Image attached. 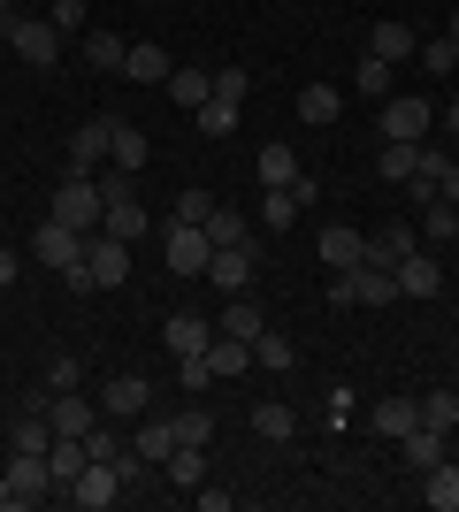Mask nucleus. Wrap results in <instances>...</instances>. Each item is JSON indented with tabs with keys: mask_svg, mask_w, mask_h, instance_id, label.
Masks as SVG:
<instances>
[{
	"mask_svg": "<svg viewBox=\"0 0 459 512\" xmlns=\"http://www.w3.org/2000/svg\"><path fill=\"white\" fill-rule=\"evenodd\" d=\"M8 512H31L46 505V497H62V482H54V467H46V451H8Z\"/></svg>",
	"mask_w": 459,
	"mask_h": 512,
	"instance_id": "obj_1",
	"label": "nucleus"
},
{
	"mask_svg": "<svg viewBox=\"0 0 459 512\" xmlns=\"http://www.w3.org/2000/svg\"><path fill=\"white\" fill-rule=\"evenodd\" d=\"M375 169H383V184H414V146H383Z\"/></svg>",
	"mask_w": 459,
	"mask_h": 512,
	"instance_id": "obj_44",
	"label": "nucleus"
},
{
	"mask_svg": "<svg viewBox=\"0 0 459 512\" xmlns=\"http://www.w3.org/2000/svg\"><path fill=\"white\" fill-rule=\"evenodd\" d=\"M368 54H375V62H414V54H421V39H414V23H375V31H368Z\"/></svg>",
	"mask_w": 459,
	"mask_h": 512,
	"instance_id": "obj_20",
	"label": "nucleus"
},
{
	"mask_svg": "<svg viewBox=\"0 0 459 512\" xmlns=\"http://www.w3.org/2000/svg\"><path fill=\"white\" fill-rule=\"evenodd\" d=\"M245 92H253V77H245L238 62H222V69H215V100H238V107H245Z\"/></svg>",
	"mask_w": 459,
	"mask_h": 512,
	"instance_id": "obj_46",
	"label": "nucleus"
},
{
	"mask_svg": "<svg viewBox=\"0 0 459 512\" xmlns=\"http://www.w3.org/2000/svg\"><path fill=\"white\" fill-rule=\"evenodd\" d=\"M169 100L199 115V107L215 100V69H169Z\"/></svg>",
	"mask_w": 459,
	"mask_h": 512,
	"instance_id": "obj_22",
	"label": "nucleus"
},
{
	"mask_svg": "<svg viewBox=\"0 0 459 512\" xmlns=\"http://www.w3.org/2000/svg\"><path fill=\"white\" fill-rule=\"evenodd\" d=\"M352 92H360V100H391V62L360 54V69H352Z\"/></svg>",
	"mask_w": 459,
	"mask_h": 512,
	"instance_id": "obj_36",
	"label": "nucleus"
},
{
	"mask_svg": "<svg viewBox=\"0 0 459 512\" xmlns=\"http://www.w3.org/2000/svg\"><path fill=\"white\" fill-rule=\"evenodd\" d=\"M314 253H322V268L337 276V268H360V260H368V237L345 230V222H329V230L314 237Z\"/></svg>",
	"mask_w": 459,
	"mask_h": 512,
	"instance_id": "obj_14",
	"label": "nucleus"
},
{
	"mask_svg": "<svg viewBox=\"0 0 459 512\" xmlns=\"http://www.w3.org/2000/svg\"><path fill=\"white\" fill-rule=\"evenodd\" d=\"M429 130H437V107L421 100V92L414 100H398V92L383 100V146H421Z\"/></svg>",
	"mask_w": 459,
	"mask_h": 512,
	"instance_id": "obj_4",
	"label": "nucleus"
},
{
	"mask_svg": "<svg viewBox=\"0 0 459 512\" xmlns=\"http://www.w3.org/2000/svg\"><path fill=\"white\" fill-rule=\"evenodd\" d=\"M100 230H108V237H123V245H138V237L153 230V214L138 207V192H123V199H108V207H100Z\"/></svg>",
	"mask_w": 459,
	"mask_h": 512,
	"instance_id": "obj_18",
	"label": "nucleus"
},
{
	"mask_svg": "<svg viewBox=\"0 0 459 512\" xmlns=\"http://www.w3.org/2000/svg\"><path fill=\"white\" fill-rule=\"evenodd\" d=\"M85 62H92V69H115V77H123V62H131V46L115 39V31H85Z\"/></svg>",
	"mask_w": 459,
	"mask_h": 512,
	"instance_id": "obj_33",
	"label": "nucleus"
},
{
	"mask_svg": "<svg viewBox=\"0 0 459 512\" xmlns=\"http://www.w3.org/2000/svg\"><path fill=\"white\" fill-rule=\"evenodd\" d=\"M23 16V8H16V0H0V31H8V23H16Z\"/></svg>",
	"mask_w": 459,
	"mask_h": 512,
	"instance_id": "obj_54",
	"label": "nucleus"
},
{
	"mask_svg": "<svg viewBox=\"0 0 459 512\" xmlns=\"http://www.w3.org/2000/svg\"><path fill=\"white\" fill-rule=\"evenodd\" d=\"M176 383H184V390H207L215 375H207V360H176Z\"/></svg>",
	"mask_w": 459,
	"mask_h": 512,
	"instance_id": "obj_50",
	"label": "nucleus"
},
{
	"mask_svg": "<svg viewBox=\"0 0 459 512\" xmlns=\"http://www.w3.org/2000/svg\"><path fill=\"white\" fill-rule=\"evenodd\" d=\"M421 428H444V436H452L459 428V390H429V398H421Z\"/></svg>",
	"mask_w": 459,
	"mask_h": 512,
	"instance_id": "obj_38",
	"label": "nucleus"
},
{
	"mask_svg": "<svg viewBox=\"0 0 459 512\" xmlns=\"http://www.w3.org/2000/svg\"><path fill=\"white\" fill-rule=\"evenodd\" d=\"M31 253H39L54 276H69V268L85 260V230H69V222H54V214H46L39 230H31Z\"/></svg>",
	"mask_w": 459,
	"mask_h": 512,
	"instance_id": "obj_7",
	"label": "nucleus"
},
{
	"mask_svg": "<svg viewBox=\"0 0 459 512\" xmlns=\"http://www.w3.org/2000/svg\"><path fill=\"white\" fill-rule=\"evenodd\" d=\"M414 62H421V69H459V46H452V39H421Z\"/></svg>",
	"mask_w": 459,
	"mask_h": 512,
	"instance_id": "obj_48",
	"label": "nucleus"
},
{
	"mask_svg": "<svg viewBox=\"0 0 459 512\" xmlns=\"http://www.w3.org/2000/svg\"><path fill=\"white\" fill-rule=\"evenodd\" d=\"M391 283H398V299H437L444 268H437V260H429V253H421V245H414V253H406V260H398V268H391Z\"/></svg>",
	"mask_w": 459,
	"mask_h": 512,
	"instance_id": "obj_15",
	"label": "nucleus"
},
{
	"mask_svg": "<svg viewBox=\"0 0 459 512\" xmlns=\"http://www.w3.org/2000/svg\"><path fill=\"white\" fill-rule=\"evenodd\" d=\"M54 390H85V367L69 360V352H62V360H46V398H54Z\"/></svg>",
	"mask_w": 459,
	"mask_h": 512,
	"instance_id": "obj_45",
	"label": "nucleus"
},
{
	"mask_svg": "<svg viewBox=\"0 0 459 512\" xmlns=\"http://www.w3.org/2000/svg\"><path fill=\"white\" fill-rule=\"evenodd\" d=\"M337 115H345V92H337V85H306V92H299V123L329 130Z\"/></svg>",
	"mask_w": 459,
	"mask_h": 512,
	"instance_id": "obj_25",
	"label": "nucleus"
},
{
	"mask_svg": "<svg viewBox=\"0 0 459 512\" xmlns=\"http://www.w3.org/2000/svg\"><path fill=\"white\" fill-rule=\"evenodd\" d=\"M306 199H314V184H306V176H299V184H268L261 222H268V230H291V222L306 214Z\"/></svg>",
	"mask_w": 459,
	"mask_h": 512,
	"instance_id": "obj_17",
	"label": "nucleus"
},
{
	"mask_svg": "<svg viewBox=\"0 0 459 512\" xmlns=\"http://www.w3.org/2000/svg\"><path fill=\"white\" fill-rule=\"evenodd\" d=\"M215 329H222V337H238V344H261V337H268V314L245 299V291H230V306H222Z\"/></svg>",
	"mask_w": 459,
	"mask_h": 512,
	"instance_id": "obj_19",
	"label": "nucleus"
},
{
	"mask_svg": "<svg viewBox=\"0 0 459 512\" xmlns=\"http://www.w3.org/2000/svg\"><path fill=\"white\" fill-rule=\"evenodd\" d=\"M0 39L16 46V54H23L31 69H54V62H62V46H69V39H62V31H54L46 16H16L8 31H0Z\"/></svg>",
	"mask_w": 459,
	"mask_h": 512,
	"instance_id": "obj_5",
	"label": "nucleus"
},
{
	"mask_svg": "<svg viewBox=\"0 0 459 512\" xmlns=\"http://www.w3.org/2000/svg\"><path fill=\"white\" fill-rule=\"evenodd\" d=\"M207 214H215V192H199V184L176 199V222H207Z\"/></svg>",
	"mask_w": 459,
	"mask_h": 512,
	"instance_id": "obj_49",
	"label": "nucleus"
},
{
	"mask_svg": "<svg viewBox=\"0 0 459 512\" xmlns=\"http://www.w3.org/2000/svg\"><path fill=\"white\" fill-rule=\"evenodd\" d=\"M437 199H444V207H459V161H452V169L437 176Z\"/></svg>",
	"mask_w": 459,
	"mask_h": 512,
	"instance_id": "obj_51",
	"label": "nucleus"
},
{
	"mask_svg": "<svg viewBox=\"0 0 459 512\" xmlns=\"http://www.w3.org/2000/svg\"><path fill=\"white\" fill-rule=\"evenodd\" d=\"M161 344H169V360H199V352L215 344V321H199V314H169V321H161Z\"/></svg>",
	"mask_w": 459,
	"mask_h": 512,
	"instance_id": "obj_13",
	"label": "nucleus"
},
{
	"mask_svg": "<svg viewBox=\"0 0 459 512\" xmlns=\"http://www.w3.org/2000/svg\"><path fill=\"white\" fill-rule=\"evenodd\" d=\"M398 444H406V467H414V474L444 467V428H406Z\"/></svg>",
	"mask_w": 459,
	"mask_h": 512,
	"instance_id": "obj_27",
	"label": "nucleus"
},
{
	"mask_svg": "<svg viewBox=\"0 0 459 512\" xmlns=\"http://www.w3.org/2000/svg\"><path fill=\"white\" fill-rule=\"evenodd\" d=\"M85 268H92V283H100V291L131 283V245H123V237H108V230H92V237H85Z\"/></svg>",
	"mask_w": 459,
	"mask_h": 512,
	"instance_id": "obj_8",
	"label": "nucleus"
},
{
	"mask_svg": "<svg viewBox=\"0 0 459 512\" xmlns=\"http://www.w3.org/2000/svg\"><path fill=\"white\" fill-rule=\"evenodd\" d=\"M46 23H54L62 39H85V0H54V8H46Z\"/></svg>",
	"mask_w": 459,
	"mask_h": 512,
	"instance_id": "obj_43",
	"label": "nucleus"
},
{
	"mask_svg": "<svg viewBox=\"0 0 459 512\" xmlns=\"http://www.w3.org/2000/svg\"><path fill=\"white\" fill-rule=\"evenodd\" d=\"M146 406H153L146 375H108V390H100V413H108V421H146Z\"/></svg>",
	"mask_w": 459,
	"mask_h": 512,
	"instance_id": "obj_12",
	"label": "nucleus"
},
{
	"mask_svg": "<svg viewBox=\"0 0 459 512\" xmlns=\"http://www.w3.org/2000/svg\"><path fill=\"white\" fill-rule=\"evenodd\" d=\"M207 283H215L222 299H230V291H253V245H222V253L207 260Z\"/></svg>",
	"mask_w": 459,
	"mask_h": 512,
	"instance_id": "obj_16",
	"label": "nucleus"
},
{
	"mask_svg": "<svg viewBox=\"0 0 459 512\" xmlns=\"http://www.w3.org/2000/svg\"><path fill=\"white\" fill-rule=\"evenodd\" d=\"M398 299V283H391V268H337L329 276V306H391Z\"/></svg>",
	"mask_w": 459,
	"mask_h": 512,
	"instance_id": "obj_2",
	"label": "nucleus"
},
{
	"mask_svg": "<svg viewBox=\"0 0 459 512\" xmlns=\"http://www.w3.org/2000/svg\"><path fill=\"white\" fill-rule=\"evenodd\" d=\"M444 39H452V46H459V8H452V23H444Z\"/></svg>",
	"mask_w": 459,
	"mask_h": 512,
	"instance_id": "obj_55",
	"label": "nucleus"
},
{
	"mask_svg": "<svg viewBox=\"0 0 459 512\" xmlns=\"http://www.w3.org/2000/svg\"><path fill=\"white\" fill-rule=\"evenodd\" d=\"M0 512H8V474H0Z\"/></svg>",
	"mask_w": 459,
	"mask_h": 512,
	"instance_id": "obj_56",
	"label": "nucleus"
},
{
	"mask_svg": "<svg viewBox=\"0 0 459 512\" xmlns=\"http://www.w3.org/2000/svg\"><path fill=\"white\" fill-rule=\"evenodd\" d=\"M169 276H207V260H215V245H207V230L199 222H169Z\"/></svg>",
	"mask_w": 459,
	"mask_h": 512,
	"instance_id": "obj_9",
	"label": "nucleus"
},
{
	"mask_svg": "<svg viewBox=\"0 0 459 512\" xmlns=\"http://www.w3.org/2000/svg\"><path fill=\"white\" fill-rule=\"evenodd\" d=\"M421 237H429V245H459V207L429 199V207H421Z\"/></svg>",
	"mask_w": 459,
	"mask_h": 512,
	"instance_id": "obj_35",
	"label": "nucleus"
},
{
	"mask_svg": "<svg viewBox=\"0 0 459 512\" xmlns=\"http://www.w3.org/2000/svg\"><path fill=\"white\" fill-rule=\"evenodd\" d=\"M62 497H69V505H85V512H108V505H115V497H123V474H115V467H108V459H92V467H85V474H77V482H69V490H62Z\"/></svg>",
	"mask_w": 459,
	"mask_h": 512,
	"instance_id": "obj_11",
	"label": "nucleus"
},
{
	"mask_svg": "<svg viewBox=\"0 0 459 512\" xmlns=\"http://www.w3.org/2000/svg\"><path fill=\"white\" fill-rule=\"evenodd\" d=\"M108 146H115V115H92V123H77V130H69V169L92 176L100 161H108Z\"/></svg>",
	"mask_w": 459,
	"mask_h": 512,
	"instance_id": "obj_10",
	"label": "nucleus"
},
{
	"mask_svg": "<svg viewBox=\"0 0 459 512\" xmlns=\"http://www.w3.org/2000/svg\"><path fill=\"white\" fill-rule=\"evenodd\" d=\"M414 245H421V237H414V230H406V222H398V230H383V237H368V268H398V260L414 253Z\"/></svg>",
	"mask_w": 459,
	"mask_h": 512,
	"instance_id": "obj_30",
	"label": "nucleus"
},
{
	"mask_svg": "<svg viewBox=\"0 0 459 512\" xmlns=\"http://www.w3.org/2000/svg\"><path fill=\"white\" fill-rule=\"evenodd\" d=\"M39 406H46V428H54V436H92V428L108 421L100 398H85V390H54V398H39Z\"/></svg>",
	"mask_w": 459,
	"mask_h": 512,
	"instance_id": "obj_6",
	"label": "nucleus"
},
{
	"mask_svg": "<svg viewBox=\"0 0 459 512\" xmlns=\"http://www.w3.org/2000/svg\"><path fill=\"white\" fill-rule=\"evenodd\" d=\"M100 207H108V199H100V184L69 169L62 184H54V207H46V214H54V222H69V230H85V237H92V230H100Z\"/></svg>",
	"mask_w": 459,
	"mask_h": 512,
	"instance_id": "obj_3",
	"label": "nucleus"
},
{
	"mask_svg": "<svg viewBox=\"0 0 459 512\" xmlns=\"http://www.w3.org/2000/svg\"><path fill=\"white\" fill-rule=\"evenodd\" d=\"M169 421H176V444H215V413L184 406V413H169Z\"/></svg>",
	"mask_w": 459,
	"mask_h": 512,
	"instance_id": "obj_42",
	"label": "nucleus"
},
{
	"mask_svg": "<svg viewBox=\"0 0 459 512\" xmlns=\"http://www.w3.org/2000/svg\"><path fill=\"white\" fill-rule=\"evenodd\" d=\"M368 428L375 436H406V428H421V398H375V413H368Z\"/></svg>",
	"mask_w": 459,
	"mask_h": 512,
	"instance_id": "obj_21",
	"label": "nucleus"
},
{
	"mask_svg": "<svg viewBox=\"0 0 459 512\" xmlns=\"http://www.w3.org/2000/svg\"><path fill=\"white\" fill-rule=\"evenodd\" d=\"M8 444H16V451H54V428H46V406H39V413H23V421L8 428Z\"/></svg>",
	"mask_w": 459,
	"mask_h": 512,
	"instance_id": "obj_37",
	"label": "nucleus"
},
{
	"mask_svg": "<svg viewBox=\"0 0 459 512\" xmlns=\"http://www.w3.org/2000/svg\"><path fill=\"white\" fill-rule=\"evenodd\" d=\"M253 367H299V360H291V344L276 337V329H268V337L253 344Z\"/></svg>",
	"mask_w": 459,
	"mask_h": 512,
	"instance_id": "obj_47",
	"label": "nucleus"
},
{
	"mask_svg": "<svg viewBox=\"0 0 459 512\" xmlns=\"http://www.w3.org/2000/svg\"><path fill=\"white\" fill-rule=\"evenodd\" d=\"M16 268H23V253H16V245H0V283H16Z\"/></svg>",
	"mask_w": 459,
	"mask_h": 512,
	"instance_id": "obj_52",
	"label": "nucleus"
},
{
	"mask_svg": "<svg viewBox=\"0 0 459 512\" xmlns=\"http://www.w3.org/2000/svg\"><path fill=\"white\" fill-rule=\"evenodd\" d=\"M291 406H253V436H261V444H291Z\"/></svg>",
	"mask_w": 459,
	"mask_h": 512,
	"instance_id": "obj_39",
	"label": "nucleus"
},
{
	"mask_svg": "<svg viewBox=\"0 0 459 512\" xmlns=\"http://www.w3.org/2000/svg\"><path fill=\"white\" fill-rule=\"evenodd\" d=\"M199 230H207V245H215V253H222V245H245V237H253V230H245V214H238V207H215L207 222H199Z\"/></svg>",
	"mask_w": 459,
	"mask_h": 512,
	"instance_id": "obj_34",
	"label": "nucleus"
},
{
	"mask_svg": "<svg viewBox=\"0 0 459 512\" xmlns=\"http://www.w3.org/2000/svg\"><path fill=\"white\" fill-rule=\"evenodd\" d=\"M192 123H199V138H230V130H238V100H207Z\"/></svg>",
	"mask_w": 459,
	"mask_h": 512,
	"instance_id": "obj_40",
	"label": "nucleus"
},
{
	"mask_svg": "<svg viewBox=\"0 0 459 512\" xmlns=\"http://www.w3.org/2000/svg\"><path fill=\"white\" fill-rule=\"evenodd\" d=\"M169 54H161V46H146V39H138L131 46V62H123V77H131V85H169Z\"/></svg>",
	"mask_w": 459,
	"mask_h": 512,
	"instance_id": "obj_28",
	"label": "nucleus"
},
{
	"mask_svg": "<svg viewBox=\"0 0 459 512\" xmlns=\"http://www.w3.org/2000/svg\"><path fill=\"white\" fill-rule=\"evenodd\" d=\"M199 360H207V375H245V367H253V344H238V337H222L215 329V344H207V352H199Z\"/></svg>",
	"mask_w": 459,
	"mask_h": 512,
	"instance_id": "obj_23",
	"label": "nucleus"
},
{
	"mask_svg": "<svg viewBox=\"0 0 459 512\" xmlns=\"http://www.w3.org/2000/svg\"><path fill=\"white\" fill-rule=\"evenodd\" d=\"M161 467H169V482H176V490H199V482H207V444H176L169 459H161Z\"/></svg>",
	"mask_w": 459,
	"mask_h": 512,
	"instance_id": "obj_29",
	"label": "nucleus"
},
{
	"mask_svg": "<svg viewBox=\"0 0 459 512\" xmlns=\"http://www.w3.org/2000/svg\"><path fill=\"white\" fill-rule=\"evenodd\" d=\"M146 153H153V146H146V130L115 115V146H108V161H115L123 176H138V169H146Z\"/></svg>",
	"mask_w": 459,
	"mask_h": 512,
	"instance_id": "obj_24",
	"label": "nucleus"
},
{
	"mask_svg": "<svg viewBox=\"0 0 459 512\" xmlns=\"http://www.w3.org/2000/svg\"><path fill=\"white\" fill-rule=\"evenodd\" d=\"M421 497H429V505H437V512H459V467H452V459L421 474Z\"/></svg>",
	"mask_w": 459,
	"mask_h": 512,
	"instance_id": "obj_32",
	"label": "nucleus"
},
{
	"mask_svg": "<svg viewBox=\"0 0 459 512\" xmlns=\"http://www.w3.org/2000/svg\"><path fill=\"white\" fill-rule=\"evenodd\" d=\"M46 467H54V482H62V490H69V482H77V474L92 467L85 436H54V451H46Z\"/></svg>",
	"mask_w": 459,
	"mask_h": 512,
	"instance_id": "obj_26",
	"label": "nucleus"
},
{
	"mask_svg": "<svg viewBox=\"0 0 459 512\" xmlns=\"http://www.w3.org/2000/svg\"><path fill=\"white\" fill-rule=\"evenodd\" d=\"M452 77H459V69H452Z\"/></svg>",
	"mask_w": 459,
	"mask_h": 512,
	"instance_id": "obj_57",
	"label": "nucleus"
},
{
	"mask_svg": "<svg viewBox=\"0 0 459 512\" xmlns=\"http://www.w3.org/2000/svg\"><path fill=\"white\" fill-rule=\"evenodd\" d=\"M261 184H299V161H291V146H261Z\"/></svg>",
	"mask_w": 459,
	"mask_h": 512,
	"instance_id": "obj_41",
	"label": "nucleus"
},
{
	"mask_svg": "<svg viewBox=\"0 0 459 512\" xmlns=\"http://www.w3.org/2000/svg\"><path fill=\"white\" fill-rule=\"evenodd\" d=\"M437 130H444V138H459V100H452V107L437 115Z\"/></svg>",
	"mask_w": 459,
	"mask_h": 512,
	"instance_id": "obj_53",
	"label": "nucleus"
},
{
	"mask_svg": "<svg viewBox=\"0 0 459 512\" xmlns=\"http://www.w3.org/2000/svg\"><path fill=\"white\" fill-rule=\"evenodd\" d=\"M131 444H138V459H146V467H161V459H169V451H176V421H169V413H161V421H146V428H138Z\"/></svg>",
	"mask_w": 459,
	"mask_h": 512,
	"instance_id": "obj_31",
	"label": "nucleus"
}]
</instances>
